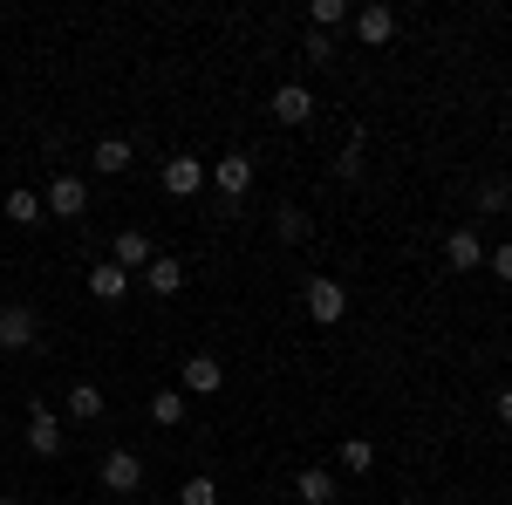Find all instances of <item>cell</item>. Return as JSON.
Listing matches in <instances>:
<instances>
[{"label":"cell","mask_w":512,"mask_h":505,"mask_svg":"<svg viewBox=\"0 0 512 505\" xmlns=\"http://www.w3.org/2000/svg\"><path fill=\"white\" fill-rule=\"evenodd\" d=\"M0 505H21V499H14V492H0Z\"/></svg>","instance_id":"f1b7e54d"},{"label":"cell","mask_w":512,"mask_h":505,"mask_svg":"<svg viewBox=\"0 0 512 505\" xmlns=\"http://www.w3.org/2000/svg\"><path fill=\"white\" fill-rule=\"evenodd\" d=\"M103 403H110V396H103V383H89V376H82V383H69V417H76V424H96V417H103Z\"/></svg>","instance_id":"ac0fdd59"},{"label":"cell","mask_w":512,"mask_h":505,"mask_svg":"<svg viewBox=\"0 0 512 505\" xmlns=\"http://www.w3.org/2000/svg\"><path fill=\"white\" fill-rule=\"evenodd\" d=\"M355 41H362V48H390V41H396V7H390V0L355 7Z\"/></svg>","instance_id":"5b68a950"},{"label":"cell","mask_w":512,"mask_h":505,"mask_svg":"<svg viewBox=\"0 0 512 505\" xmlns=\"http://www.w3.org/2000/svg\"><path fill=\"white\" fill-rule=\"evenodd\" d=\"M335 178H342V185L362 178V137H349V151H342V164H335Z\"/></svg>","instance_id":"4316f807"},{"label":"cell","mask_w":512,"mask_h":505,"mask_svg":"<svg viewBox=\"0 0 512 505\" xmlns=\"http://www.w3.org/2000/svg\"><path fill=\"white\" fill-rule=\"evenodd\" d=\"M178 389H185V396H219V389H226V362H219V355H185V369H178Z\"/></svg>","instance_id":"277c9868"},{"label":"cell","mask_w":512,"mask_h":505,"mask_svg":"<svg viewBox=\"0 0 512 505\" xmlns=\"http://www.w3.org/2000/svg\"><path fill=\"white\" fill-rule=\"evenodd\" d=\"M0 212H7V226H41V219H48L41 192H28V185H21V192H7V205H0Z\"/></svg>","instance_id":"d6986e66"},{"label":"cell","mask_w":512,"mask_h":505,"mask_svg":"<svg viewBox=\"0 0 512 505\" xmlns=\"http://www.w3.org/2000/svg\"><path fill=\"white\" fill-rule=\"evenodd\" d=\"M335 458H342L349 478H362V471H376V444H369V437H342V451H335Z\"/></svg>","instance_id":"44dd1931"},{"label":"cell","mask_w":512,"mask_h":505,"mask_svg":"<svg viewBox=\"0 0 512 505\" xmlns=\"http://www.w3.org/2000/svg\"><path fill=\"white\" fill-rule=\"evenodd\" d=\"M342 21H355L349 0H315V7H308V28H315V35H335Z\"/></svg>","instance_id":"ffe728a7"},{"label":"cell","mask_w":512,"mask_h":505,"mask_svg":"<svg viewBox=\"0 0 512 505\" xmlns=\"http://www.w3.org/2000/svg\"><path fill=\"white\" fill-rule=\"evenodd\" d=\"M492 417H499V424H506V430H512V383H506V389H499V396H492Z\"/></svg>","instance_id":"83f0119b"},{"label":"cell","mask_w":512,"mask_h":505,"mask_svg":"<svg viewBox=\"0 0 512 505\" xmlns=\"http://www.w3.org/2000/svg\"><path fill=\"white\" fill-rule=\"evenodd\" d=\"M178 505H219V478H205V471H192V478L178 485Z\"/></svg>","instance_id":"cb8c5ba5"},{"label":"cell","mask_w":512,"mask_h":505,"mask_svg":"<svg viewBox=\"0 0 512 505\" xmlns=\"http://www.w3.org/2000/svg\"><path fill=\"white\" fill-rule=\"evenodd\" d=\"M41 205H48V219H82V212H89V185H82L76 171H55V178L41 185Z\"/></svg>","instance_id":"7a4b0ae2"},{"label":"cell","mask_w":512,"mask_h":505,"mask_svg":"<svg viewBox=\"0 0 512 505\" xmlns=\"http://www.w3.org/2000/svg\"><path fill=\"white\" fill-rule=\"evenodd\" d=\"M301 55H308L315 69H328V62H335V35H315V28H308V35H301Z\"/></svg>","instance_id":"d4e9b609"},{"label":"cell","mask_w":512,"mask_h":505,"mask_svg":"<svg viewBox=\"0 0 512 505\" xmlns=\"http://www.w3.org/2000/svg\"><path fill=\"white\" fill-rule=\"evenodd\" d=\"M130 280H137V273H123L117 260H96V267H89V294H96V301H110V308H117L123 294H130Z\"/></svg>","instance_id":"9a60e30c"},{"label":"cell","mask_w":512,"mask_h":505,"mask_svg":"<svg viewBox=\"0 0 512 505\" xmlns=\"http://www.w3.org/2000/svg\"><path fill=\"white\" fill-rule=\"evenodd\" d=\"M164 192H171V198H198V192H205V164L185 157V151L164 157Z\"/></svg>","instance_id":"8fae6325"},{"label":"cell","mask_w":512,"mask_h":505,"mask_svg":"<svg viewBox=\"0 0 512 505\" xmlns=\"http://www.w3.org/2000/svg\"><path fill=\"white\" fill-rule=\"evenodd\" d=\"M35 342H41V314L28 308V301H7V308H0V349L21 355V349H35Z\"/></svg>","instance_id":"3957f363"},{"label":"cell","mask_w":512,"mask_h":505,"mask_svg":"<svg viewBox=\"0 0 512 505\" xmlns=\"http://www.w3.org/2000/svg\"><path fill=\"white\" fill-rule=\"evenodd\" d=\"M444 267H451V273H478V267H485V239H478L472 226L444 233Z\"/></svg>","instance_id":"30bf717a"},{"label":"cell","mask_w":512,"mask_h":505,"mask_svg":"<svg viewBox=\"0 0 512 505\" xmlns=\"http://www.w3.org/2000/svg\"><path fill=\"white\" fill-rule=\"evenodd\" d=\"M205 178L219 185V198H246V192H253V157H246V151H226L212 171H205Z\"/></svg>","instance_id":"ba28073f"},{"label":"cell","mask_w":512,"mask_h":505,"mask_svg":"<svg viewBox=\"0 0 512 505\" xmlns=\"http://www.w3.org/2000/svg\"><path fill=\"white\" fill-rule=\"evenodd\" d=\"M294 499H301V505H335V499H342V485H335V471H328V465H308V471H294Z\"/></svg>","instance_id":"4fadbf2b"},{"label":"cell","mask_w":512,"mask_h":505,"mask_svg":"<svg viewBox=\"0 0 512 505\" xmlns=\"http://www.w3.org/2000/svg\"><path fill=\"white\" fill-rule=\"evenodd\" d=\"M28 451H35V458H62V451H69V437H62V424H55V417H48V403H28Z\"/></svg>","instance_id":"8992f818"},{"label":"cell","mask_w":512,"mask_h":505,"mask_svg":"<svg viewBox=\"0 0 512 505\" xmlns=\"http://www.w3.org/2000/svg\"><path fill=\"white\" fill-rule=\"evenodd\" d=\"M485 267H492V280H506V287H512V239L485 246Z\"/></svg>","instance_id":"484cf974"},{"label":"cell","mask_w":512,"mask_h":505,"mask_svg":"<svg viewBox=\"0 0 512 505\" xmlns=\"http://www.w3.org/2000/svg\"><path fill=\"white\" fill-rule=\"evenodd\" d=\"M185 417H192V396H185L178 383H164L158 396H151V424L158 430H185Z\"/></svg>","instance_id":"5bb4252c"},{"label":"cell","mask_w":512,"mask_h":505,"mask_svg":"<svg viewBox=\"0 0 512 505\" xmlns=\"http://www.w3.org/2000/svg\"><path fill=\"white\" fill-rule=\"evenodd\" d=\"M96 478H103V492H137V485H144V458H137V451H103Z\"/></svg>","instance_id":"52a82bcc"},{"label":"cell","mask_w":512,"mask_h":505,"mask_svg":"<svg viewBox=\"0 0 512 505\" xmlns=\"http://www.w3.org/2000/svg\"><path fill=\"white\" fill-rule=\"evenodd\" d=\"M137 280H144V287H151V294H158V301H171V294H178V287H185V267H178V260H171V253H158V260H151V267L137 273Z\"/></svg>","instance_id":"e0dca14e"},{"label":"cell","mask_w":512,"mask_h":505,"mask_svg":"<svg viewBox=\"0 0 512 505\" xmlns=\"http://www.w3.org/2000/svg\"><path fill=\"white\" fill-rule=\"evenodd\" d=\"M89 164H96L103 178H117V171H130V164H137V144H130V137H103V144L89 151Z\"/></svg>","instance_id":"2e32d148"},{"label":"cell","mask_w":512,"mask_h":505,"mask_svg":"<svg viewBox=\"0 0 512 505\" xmlns=\"http://www.w3.org/2000/svg\"><path fill=\"white\" fill-rule=\"evenodd\" d=\"M478 212H485V219L512 212V185H506V178H485V185H478Z\"/></svg>","instance_id":"603a6c76"},{"label":"cell","mask_w":512,"mask_h":505,"mask_svg":"<svg viewBox=\"0 0 512 505\" xmlns=\"http://www.w3.org/2000/svg\"><path fill=\"white\" fill-rule=\"evenodd\" d=\"M342 314H349V287L335 273H315L308 280V321L315 328H342Z\"/></svg>","instance_id":"6da1fadb"},{"label":"cell","mask_w":512,"mask_h":505,"mask_svg":"<svg viewBox=\"0 0 512 505\" xmlns=\"http://www.w3.org/2000/svg\"><path fill=\"white\" fill-rule=\"evenodd\" d=\"M267 110H274V123H287V130H301V123L315 117V89H301V82H280Z\"/></svg>","instance_id":"9c48e42d"},{"label":"cell","mask_w":512,"mask_h":505,"mask_svg":"<svg viewBox=\"0 0 512 505\" xmlns=\"http://www.w3.org/2000/svg\"><path fill=\"white\" fill-rule=\"evenodd\" d=\"M274 233L287 239V246H301V239L315 233V226H308V212H301V205H280V212H274Z\"/></svg>","instance_id":"7402d4cb"},{"label":"cell","mask_w":512,"mask_h":505,"mask_svg":"<svg viewBox=\"0 0 512 505\" xmlns=\"http://www.w3.org/2000/svg\"><path fill=\"white\" fill-rule=\"evenodd\" d=\"M110 260H117L123 273H144L151 260H158V246H151V233H137V226H130V233L110 239Z\"/></svg>","instance_id":"7c38bea8"}]
</instances>
